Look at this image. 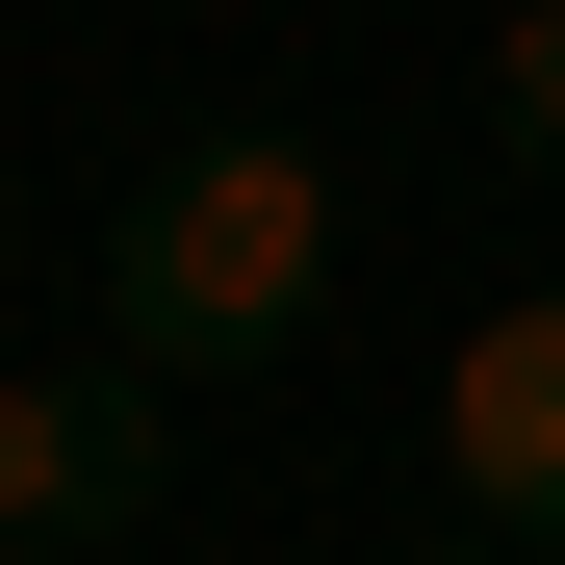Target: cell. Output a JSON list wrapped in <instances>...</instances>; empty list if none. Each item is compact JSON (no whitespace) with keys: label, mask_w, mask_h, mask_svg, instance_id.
Segmentation results:
<instances>
[{"label":"cell","mask_w":565,"mask_h":565,"mask_svg":"<svg viewBox=\"0 0 565 565\" xmlns=\"http://www.w3.org/2000/svg\"><path fill=\"white\" fill-rule=\"evenodd\" d=\"M334 257H360V180H334L309 129H206V154L104 232V334L154 360V386H232V360H282V334L334 309Z\"/></svg>","instance_id":"obj_1"},{"label":"cell","mask_w":565,"mask_h":565,"mask_svg":"<svg viewBox=\"0 0 565 565\" xmlns=\"http://www.w3.org/2000/svg\"><path fill=\"white\" fill-rule=\"evenodd\" d=\"M154 489H180L154 360H0V565H104Z\"/></svg>","instance_id":"obj_2"},{"label":"cell","mask_w":565,"mask_h":565,"mask_svg":"<svg viewBox=\"0 0 565 565\" xmlns=\"http://www.w3.org/2000/svg\"><path fill=\"white\" fill-rule=\"evenodd\" d=\"M437 514L565 565V282H514V309L437 334Z\"/></svg>","instance_id":"obj_3"},{"label":"cell","mask_w":565,"mask_h":565,"mask_svg":"<svg viewBox=\"0 0 565 565\" xmlns=\"http://www.w3.org/2000/svg\"><path fill=\"white\" fill-rule=\"evenodd\" d=\"M489 129L565 180V0H514V26H489Z\"/></svg>","instance_id":"obj_4"},{"label":"cell","mask_w":565,"mask_h":565,"mask_svg":"<svg viewBox=\"0 0 565 565\" xmlns=\"http://www.w3.org/2000/svg\"><path fill=\"white\" fill-rule=\"evenodd\" d=\"M412 565H514V540H462V514H437V540H412Z\"/></svg>","instance_id":"obj_5"}]
</instances>
